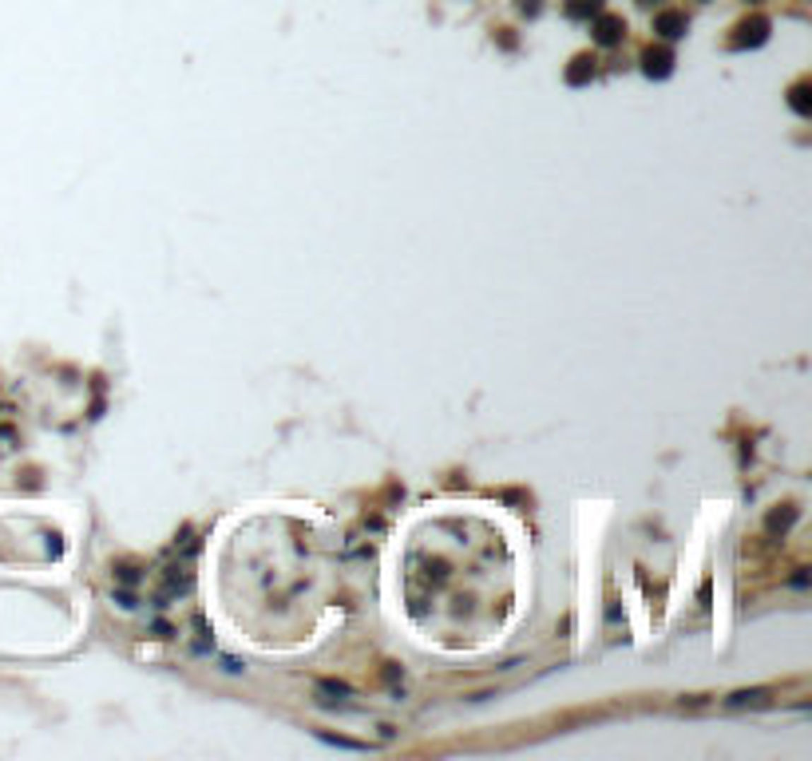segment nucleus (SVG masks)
<instances>
[{"instance_id":"nucleus-1","label":"nucleus","mask_w":812,"mask_h":761,"mask_svg":"<svg viewBox=\"0 0 812 761\" xmlns=\"http://www.w3.org/2000/svg\"><path fill=\"white\" fill-rule=\"evenodd\" d=\"M737 32H741V36H733V48H757V44L769 40V21H765V16H753V21H745Z\"/></svg>"},{"instance_id":"nucleus-2","label":"nucleus","mask_w":812,"mask_h":761,"mask_svg":"<svg viewBox=\"0 0 812 761\" xmlns=\"http://www.w3.org/2000/svg\"><path fill=\"white\" fill-rule=\"evenodd\" d=\"M642 71L650 76V80H666L673 71V56L666 48H650V52H642Z\"/></svg>"},{"instance_id":"nucleus-3","label":"nucleus","mask_w":812,"mask_h":761,"mask_svg":"<svg viewBox=\"0 0 812 761\" xmlns=\"http://www.w3.org/2000/svg\"><path fill=\"white\" fill-rule=\"evenodd\" d=\"M622 36H626V24H622L618 16H602V21L594 24V40H599L602 48H614Z\"/></svg>"},{"instance_id":"nucleus-4","label":"nucleus","mask_w":812,"mask_h":761,"mask_svg":"<svg viewBox=\"0 0 812 761\" xmlns=\"http://www.w3.org/2000/svg\"><path fill=\"white\" fill-rule=\"evenodd\" d=\"M591 76H594V60L591 56H575L571 68H567V83H571V88H582V83H591Z\"/></svg>"},{"instance_id":"nucleus-5","label":"nucleus","mask_w":812,"mask_h":761,"mask_svg":"<svg viewBox=\"0 0 812 761\" xmlns=\"http://www.w3.org/2000/svg\"><path fill=\"white\" fill-rule=\"evenodd\" d=\"M654 28L662 32L666 40H678V36H686V16H682V12H662Z\"/></svg>"},{"instance_id":"nucleus-6","label":"nucleus","mask_w":812,"mask_h":761,"mask_svg":"<svg viewBox=\"0 0 812 761\" xmlns=\"http://www.w3.org/2000/svg\"><path fill=\"white\" fill-rule=\"evenodd\" d=\"M602 0H567V16L571 21H587V16H599Z\"/></svg>"},{"instance_id":"nucleus-7","label":"nucleus","mask_w":812,"mask_h":761,"mask_svg":"<svg viewBox=\"0 0 812 761\" xmlns=\"http://www.w3.org/2000/svg\"><path fill=\"white\" fill-rule=\"evenodd\" d=\"M789 103H792V111H796V115H808V111H812V100H808V83H796V88H792L789 91Z\"/></svg>"},{"instance_id":"nucleus-8","label":"nucleus","mask_w":812,"mask_h":761,"mask_svg":"<svg viewBox=\"0 0 812 761\" xmlns=\"http://www.w3.org/2000/svg\"><path fill=\"white\" fill-rule=\"evenodd\" d=\"M792 523H796V508H784V511H772V516H769V531H772V535H777V531L784 535Z\"/></svg>"},{"instance_id":"nucleus-9","label":"nucleus","mask_w":812,"mask_h":761,"mask_svg":"<svg viewBox=\"0 0 812 761\" xmlns=\"http://www.w3.org/2000/svg\"><path fill=\"white\" fill-rule=\"evenodd\" d=\"M765 698H769L765 690H737V694L729 698V706H749V702H753V706H761Z\"/></svg>"},{"instance_id":"nucleus-10","label":"nucleus","mask_w":812,"mask_h":761,"mask_svg":"<svg viewBox=\"0 0 812 761\" xmlns=\"http://www.w3.org/2000/svg\"><path fill=\"white\" fill-rule=\"evenodd\" d=\"M321 741H329V745H337V750H369V745H361V741L353 738H337V733H317Z\"/></svg>"},{"instance_id":"nucleus-11","label":"nucleus","mask_w":812,"mask_h":761,"mask_svg":"<svg viewBox=\"0 0 812 761\" xmlns=\"http://www.w3.org/2000/svg\"><path fill=\"white\" fill-rule=\"evenodd\" d=\"M115 571H119V583H127V587H131V583H139V571L127 567V563H123V567H115Z\"/></svg>"},{"instance_id":"nucleus-12","label":"nucleus","mask_w":812,"mask_h":761,"mask_svg":"<svg viewBox=\"0 0 812 761\" xmlns=\"http://www.w3.org/2000/svg\"><path fill=\"white\" fill-rule=\"evenodd\" d=\"M321 690H329V694H345V698H349V686H345V682H321Z\"/></svg>"},{"instance_id":"nucleus-13","label":"nucleus","mask_w":812,"mask_h":761,"mask_svg":"<svg viewBox=\"0 0 812 761\" xmlns=\"http://www.w3.org/2000/svg\"><path fill=\"white\" fill-rule=\"evenodd\" d=\"M519 12H527V16H535V12H539V0H519Z\"/></svg>"}]
</instances>
